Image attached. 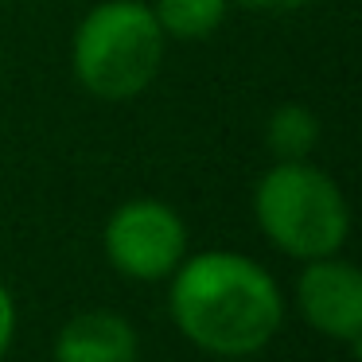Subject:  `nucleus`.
Segmentation results:
<instances>
[{
  "label": "nucleus",
  "instance_id": "1",
  "mask_svg": "<svg viewBox=\"0 0 362 362\" xmlns=\"http://www.w3.org/2000/svg\"><path fill=\"white\" fill-rule=\"evenodd\" d=\"M183 339L218 358H245L281 331L284 296L261 261L230 250L183 257L168 292Z\"/></svg>",
  "mask_w": 362,
  "mask_h": 362
},
{
  "label": "nucleus",
  "instance_id": "2",
  "mask_svg": "<svg viewBox=\"0 0 362 362\" xmlns=\"http://www.w3.org/2000/svg\"><path fill=\"white\" fill-rule=\"evenodd\" d=\"M164 32L144 0H102L82 16L71 40V71L86 94L129 102L156 82L164 66Z\"/></svg>",
  "mask_w": 362,
  "mask_h": 362
},
{
  "label": "nucleus",
  "instance_id": "3",
  "mask_svg": "<svg viewBox=\"0 0 362 362\" xmlns=\"http://www.w3.org/2000/svg\"><path fill=\"white\" fill-rule=\"evenodd\" d=\"M253 218L276 250L296 261L331 257L351 234L343 187L312 160H276L253 187Z\"/></svg>",
  "mask_w": 362,
  "mask_h": 362
},
{
  "label": "nucleus",
  "instance_id": "4",
  "mask_svg": "<svg viewBox=\"0 0 362 362\" xmlns=\"http://www.w3.org/2000/svg\"><path fill=\"white\" fill-rule=\"evenodd\" d=\"M105 257L133 281H164L187 257V226L164 199H129L102 230Z\"/></svg>",
  "mask_w": 362,
  "mask_h": 362
},
{
  "label": "nucleus",
  "instance_id": "5",
  "mask_svg": "<svg viewBox=\"0 0 362 362\" xmlns=\"http://www.w3.org/2000/svg\"><path fill=\"white\" fill-rule=\"evenodd\" d=\"M296 304H300V315L320 335L339 339L346 346H358V339H362V273L351 261H343L339 253L304 261V273L296 276Z\"/></svg>",
  "mask_w": 362,
  "mask_h": 362
},
{
  "label": "nucleus",
  "instance_id": "6",
  "mask_svg": "<svg viewBox=\"0 0 362 362\" xmlns=\"http://www.w3.org/2000/svg\"><path fill=\"white\" fill-rule=\"evenodd\" d=\"M141 343L125 315L82 312L63 323L55 339V362H136Z\"/></svg>",
  "mask_w": 362,
  "mask_h": 362
},
{
  "label": "nucleus",
  "instance_id": "7",
  "mask_svg": "<svg viewBox=\"0 0 362 362\" xmlns=\"http://www.w3.org/2000/svg\"><path fill=\"white\" fill-rule=\"evenodd\" d=\"M152 16L164 40L199 43L226 24L230 0H152Z\"/></svg>",
  "mask_w": 362,
  "mask_h": 362
},
{
  "label": "nucleus",
  "instance_id": "8",
  "mask_svg": "<svg viewBox=\"0 0 362 362\" xmlns=\"http://www.w3.org/2000/svg\"><path fill=\"white\" fill-rule=\"evenodd\" d=\"M265 144L276 160H308L320 144V117L300 102H284L265 121Z\"/></svg>",
  "mask_w": 362,
  "mask_h": 362
},
{
  "label": "nucleus",
  "instance_id": "9",
  "mask_svg": "<svg viewBox=\"0 0 362 362\" xmlns=\"http://www.w3.org/2000/svg\"><path fill=\"white\" fill-rule=\"evenodd\" d=\"M12 335H16V300H12L8 284L0 281V358L8 354Z\"/></svg>",
  "mask_w": 362,
  "mask_h": 362
},
{
  "label": "nucleus",
  "instance_id": "10",
  "mask_svg": "<svg viewBox=\"0 0 362 362\" xmlns=\"http://www.w3.org/2000/svg\"><path fill=\"white\" fill-rule=\"evenodd\" d=\"M230 4H242L250 12H288V8L308 4V0H230Z\"/></svg>",
  "mask_w": 362,
  "mask_h": 362
},
{
  "label": "nucleus",
  "instance_id": "11",
  "mask_svg": "<svg viewBox=\"0 0 362 362\" xmlns=\"http://www.w3.org/2000/svg\"><path fill=\"white\" fill-rule=\"evenodd\" d=\"M222 362H245V358H222Z\"/></svg>",
  "mask_w": 362,
  "mask_h": 362
}]
</instances>
